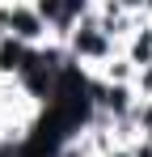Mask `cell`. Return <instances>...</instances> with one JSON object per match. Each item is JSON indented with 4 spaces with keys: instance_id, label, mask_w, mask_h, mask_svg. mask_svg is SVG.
<instances>
[{
    "instance_id": "cell-3",
    "label": "cell",
    "mask_w": 152,
    "mask_h": 157,
    "mask_svg": "<svg viewBox=\"0 0 152 157\" xmlns=\"http://www.w3.org/2000/svg\"><path fill=\"white\" fill-rule=\"evenodd\" d=\"M135 157H152V149H148V144H144V149H139V153H135Z\"/></svg>"
},
{
    "instance_id": "cell-4",
    "label": "cell",
    "mask_w": 152,
    "mask_h": 157,
    "mask_svg": "<svg viewBox=\"0 0 152 157\" xmlns=\"http://www.w3.org/2000/svg\"><path fill=\"white\" fill-rule=\"evenodd\" d=\"M118 157H131V153H118Z\"/></svg>"
},
{
    "instance_id": "cell-2",
    "label": "cell",
    "mask_w": 152,
    "mask_h": 157,
    "mask_svg": "<svg viewBox=\"0 0 152 157\" xmlns=\"http://www.w3.org/2000/svg\"><path fill=\"white\" fill-rule=\"evenodd\" d=\"M76 51L101 55V51H106V38H101V34H93V30H85V34H76Z\"/></svg>"
},
{
    "instance_id": "cell-1",
    "label": "cell",
    "mask_w": 152,
    "mask_h": 157,
    "mask_svg": "<svg viewBox=\"0 0 152 157\" xmlns=\"http://www.w3.org/2000/svg\"><path fill=\"white\" fill-rule=\"evenodd\" d=\"M9 21H13V30H17V38H38V30H42V21H38L34 13H25V9H13Z\"/></svg>"
}]
</instances>
